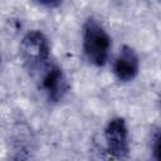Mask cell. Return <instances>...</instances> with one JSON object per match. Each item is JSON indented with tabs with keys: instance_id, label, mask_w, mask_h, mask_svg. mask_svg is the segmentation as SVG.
<instances>
[{
	"instance_id": "1",
	"label": "cell",
	"mask_w": 161,
	"mask_h": 161,
	"mask_svg": "<svg viewBox=\"0 0 161 161\" xmlns=\"http://www.w3.org/2000/svg\"><path fill=\"white\" fill-rule=\"evenodd\" d=\"M111 48V38L104 28L93 18L83 24V53L87 60L97 67L106 64Z\"/></svg>"
},
{
	"instance_id": "2",
	"label": "cell",
	"mask_w": 161,
	"mask_h": 161,
	"mask_svg": "<svg viewBox=\"0 0 161 161\" xmlns=\"http://www.w3.org/2000/svg\"><path fill=\"white\" fill-rule=\"evenodd\" d=\"M20 55L30 70L42 69L49 59V42L39 30L26 33L20 43Z\"/></svg>"
},
{
	"instance_id": "3",
	"label": "cell",
	"mask_w": 161,
	"mask_h": 161,
	"mask_svg": "<svg viewBox=\"0 0 161 161\" xmlns=\"http://www.w3.org/2000/svg\"><path fill=\"white\" fill-rule=\"evenodd\" d=\"M39 88L50 102H59L69 89V83L57 64H45L40 70Z\"/></svg>"
},
{
	"instance_id": "4",
	"label": "cell",
	"mask_w": 161,
	"mask_h": 161,
	"mask_svg": "<svg viewBox=\"0 0 161 161\" xmlns=\"http://www.w3.org/2000/svg\"><path fill=\"white\" fill-rule=\"evenodd\" d=\"M107 152L114 158H126L130 152L128 131L123 118H112L104 128Z\"/></svg>"
},
{
	"instance_id": "5",
	"label": "cell",
	"mask_w": 161,
	"mask_h": 161,
	"mask_svg": "<svg viewBox=\"0 0 161 161\" xmlns=\"http://www.w3.org/2000/svg\"><path fill=\"white\" fill-rule=\"evenodd\" d=\"M138 68L140 63L136 52L131 47L123 45L118 57L113 62L114 75L122 82H128L137 75Z\"/></svg>"
},
{
	"instance_id": "6",
	"label": "cell",
	"mask_w": 161,
	"mask_h": 161,
	"mask_svg": "<svg viewBox=\"0 0 161 161\" xmlns=\"http://www.w3.org/2000/svg\"><path fill=\"white\" fill-rule=\"evenodd\" d=\"M151 147L152 153L156 160H160V130H155L152 137H151Z\"/></svg>"
},
{
	"instance_id": "7",
	"label": "cell",
	"mask_w": 161,
	"mask_h": 161,
	"mask_svg": "<svg viewBox=\"0 0 161 161\" xmlns=\"http://www.w3.org/2000/svg\"><path fill=\"white\" fill-rule=\"evenodd\" d=\"M36 1L44 6H48V8H55L62 3V0H36Z\"/></svg>"
},
{
	"instance_id": "8",
	"label": "cell",
	"mask_w": 161,
	"mask_h": 161,
	"mask_svg": "<svg viewBox=\"0 0 161 161\" xmlns=\"http://www.w3.org/2000/svg\"><path fill=\"white\" fill-rule=\"evenodd\" d=\"M0 60H1V55H0Z\"/></svg>"
}]
</instances>
